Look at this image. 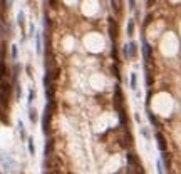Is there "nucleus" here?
I'll return each mask as SVG.
<instances>
[{
	"label": "nucleus",
	"mask_w": 181,
	"mask_h": 174,
	"mask_svg": "<svg viewBox=\"0 0 181 174\" xmlns=\"http://www.w3.org/2000/svg\"><path fill=\"white\" fill-rule=\"evenodd\" d=\"M113 104H114V109H116L117 112L124 111V96H122V90H121V87L119 85H116V89H114Z\"/></svg>",
	"instance_id": "f257e3e1"
},
{
	"label": "nucleus",
	"mask_w": 181,
	"mask_h": 174,
	"mask_svg": "<svg viewBox=\"0 0 181 174\" xmlns=\"http://www.w3.org/2000/svg\"><path fill=\"white\" fill-rule=\"evenodd\" d=\"M108 25H109V35L113 39V42H116L117 39V34H119V27H117V22L114 17H109L108 19Z\"/></svg>",
	"instance_id": "f03ea898"
},
{
	"label": "nucleus",
	"mask_w": 181,
	"mask_h": 174,
	"mask_svg": "<svg viewBox=\"0 0 181 174\" xmlns=\"http://www.w3.org/2000/svg\"><path fill=\"white\" fill-rule=\"evenodd\" d=\"M52 117L54 115H49V114H42V131L44 134L49 137V134H51V122H52Z\"/></svg>",
	"instance_id": "7ed1b4c3"
},
{
	"label": "nucleus",
	"mask_w": 181,
	"mask_h": 174,
	"mask_svg": "<svg viewBox=\"0 0 181 174\" xmlns=\"http://www.w3.org/2000/svg\"><path fill=\"white\" fill-rule=\"evenodd\" d=\"M156 142H158V149L161 152H166V149H168V142H166V137L163 136V132H156Z\"/></svg>",
	"instance_id": "20e7f679"
},
{
	"label": "nucleus",
	"mask_w": 181,
	"mask_h": 174,
	"mask_svg": "<svg viewBox=\"0 0 181 174\" xmlns=\"http://www.w3.org/2000/svg\"><path fill=\"white\" fill-rule=\"evenodd\" d=\"M54 149H55V141L52 139V137H47V141H45V147H44V154H45V157L54 154Z\"/></svg>",
	"instance_id": "39448f33"
},
{
	"label": "nucleus",
	"mask_w": 181,
	"mask_h": 174,
	"mask_svg": "<svg viewBox=\"0 0 181 174\" xmlns=\"http://www.w3.org/2000/svg\"><path fill=\"white\" fill-rule=\"evenodd\" d=\"M143 55H144V60L146 62H151V57H153V52H151V47L149 44L143 40Z\"/></svg>",
	"instance_id": "423d86ee"
},
{
	"label": "nucleus",
	"mask_w": 181,
	"mask_h": 174,
	"mask_svg": "<svg viewBox=\"0 0 181 174\" xmlns=\"http://www.w3.org/2000/svg\"><path fill=\"white\" fill-rule=\"evenodd\" d=\"M7 76H9V69H7V64L3 59H0V80L2 79H7Z\"/></svg>",
	"instance_id": "0eeeda50"
},
{
	"label": "nucleus",
	"mask_w": 181,
	"mask_h": 174,
	"mask_svg": "<svg viewBox=\"0 0 181 174\" xmlns=\"http://www.w3.org/2000/svg\"><path fill=\"white\" fill-rule=\"evenodd\" d=\"M17 24H19V27L22 28V32H24V27H25V15H24V12H19V15H17Z\"/></svg>",
	"instance_id": "6e6552de"
},
{
	"label": "nucleus",
	"mask_w": 181,
	"mask_h": 174,
	"mask_svg": "<svg viewBox=\"0 0 181 174\" xmlns=\"http://www.w3.org/2000/svg\"><path fill=\"white\" fill-rule=\"evenodd\" d=\"M9 10V5H7V0H0V17L3 19V15Z\"/></svg>",
	"instance_id": "1a4fd4ad"
},
{
	"label": "nucleus",
	"mask_w": 181,
	"mask_h": 174,
	"mask_svg": "<svg viewBox=\"0 0 181 174\" xmlns=\"http://www.w3.org/2000/svg\"><path fill=\"white\" fill-rule=\"evenodd\" d=\"M111 5H113V10H114V14H121V2L119 0H111Z\"/></svg>",
	"instance_id": "9d476101"
},
{
	"label": "nucleus",
	"mask_w": 181,
	"mask_h": 174,
	"mask_svg": "<svg viewBox=\"0 0 181 174\" xmlns=\"http://www.w3.org/2000/svg\"><path fill=\"white\" fill-rule=\"evenodd\" d=\"M138 45H136L134 42H131V44H127V50H129V57H136V52H138Z\"/></svg>",
	"instance_id": "9b49d317"
},
{
	"label": "nucleus",
	"mask_w": 181,
	"mask_h": 174,
	"mask_svg": "<svg viewBox=\"0 0 181 174\" xmlns=\"http://www.w3.org/2000/svg\"><path fill=\"white\" fill-rule=\"evenodd\" d=\"M27 146H29V152H30V156H34L35 154V146H34V139L32 137L27 139Z\"/></svg>",
	"instance_id": "f8f14e48"
},
{
	"label": "nucleus",
	"mask_w": 181,
	"mask_h": 174,
	"mask_svg": "<svg viewBox=\"0 0 181 174\" xmlns=\"http://www.w3.org/2000/svg\"><path fill=\"white\" fill-rule=\"evenodd\" d=\"M29 117H30V122L32 124H35L37 122V111L30 107V109H29Z\"/></svg>",
	"instance_id": "ddd939ff"
},
{
	"label": "nucleus",
	"mask_w": 181,
	"mask_h": 174,
	"mask_svg": "<svg viewBox=\"0 0 181 174\" xmlns=\"http://www.w3.org/2000/svg\"><path fill=\"white\" fill-rule=\"evenodd\" d=\"M35 49H37V52L42 50V39H40V34L35 35Z\"/></svg>",
	"instance_id": "4468645a"
},
{
	"label": "nucleus",
	"mask_w": 181,
	"mask_h": 174,
	"mask_svg": "<svg viewBox=\"0 0 181 174\" xmlns=\"http://www.w3.org/2000/svg\"><path fill=\"white\" fill-rule=\"evenodd\" d=\"M129 82H131V89H134V90L138 89V77H136L134 72L131 74V80H129Z\"/></svg>",
	"instance_id": "2eb2a0df"
},
{
	"label": "nucleus",
	"mask_w": 181,
	"mask_h": 174,
	"mask_svg": "<svg viewBox=\"0 0 181 174\" xmlns=\"http://www.w3.org/2000/svg\"><path fill=\"white\" fill-rule=\"evenodd\" d=\"M133 34H134V20L131 19L127 22V35H133Z\"/></svg>",
	"instance_id": "dca6fc26"
},
{
	"label": "nucleus",
	"mask_w": 181,
	"mask_h": 174,
	"mask_svg": "<svg viewBox=\"0 0 181 174\" xmlns=\"http://www.w3.org/2000/svg\"><path fill=\"white\" fill-rule=\"evenodd\" d=\"M148 119L151 121V124H153L154 127H158V119H156V115L153 112H148Z\"/></svg>",
	"instance_id": "f3484780"
},
{
	"label": "nucleus",
	"mask_w": 181,
	"mask_h": 174,
	"mask_svg": "<svg viewBox=\"0 0 181 174\" xmlns=\"http://www.w3.org/2000/svg\"><path fill=\"white\" fill-rule=\"evenodd\" d=\"M3 34H9L7 32V27H5V22L0 19V37H3Z\"/></svg>",
	"instance_id": "a211bd4d"
},
{
	"label": "nucleus",
	"mask_w": 181,
	"mask_h": 174,
	"mask_svg": "<svg viewBox=\"0 0 181 174\" xmlns=\"http://www.w3.org/2000/svg\"><path fill=\"white\" fill-rule=\"evenodd\" d=\"M44 174H64V169H52V171H44Z\"/></svg>",
	"instance_id": "6ab92c4d"
},
{
	"label": "nucleus",
	"mask_w": 181,
	"mask_h": 174,
	"mask_svg": "<svg viewBox=\"0 0 181 174\" xmlns=\"http://www.w3.org/2000/svg\"><path fill=\"white\" fill-rule=\"evenodd\" d=\"M19 127H20V136H22V139H27V134H25V129H24L22 122H19Z\"/></svg>",
	"instance_id": "aec40b11"
},
{
	"label": "nucleus",
	"mask_w": 181,
	"mask_h": 174,
	"mask_svg": "<svg viewBox=\"0 0 181 174\" xmlns=\"http://www.w3.org/2000/svg\"><path fill=\"white\" fill-rule=\"evenodd\" d=\"M51 25H52V20L49 19V15H45V28L49 30V28H51Z\"/></svg>",
	"instance_id": "412c9836"
},
{
	"label": "nucleus",
	"mask_w": 181,
	"mask_h": 174,
	"mask_svg": "<svg viewBox=\"0 0 181 174\" xmlns=\"http://www.w3.org/2000/svg\"><path fill=\"white\" fill-rule=\"evenodd\" d=\"M12 59H17V45H12Z\"/></svg>",
	"instance_id": "4be33fe9"
},
{
	"label": "nucleus",
	"mask_w": 181,
	"mask_h": 174,
	"mask_svg": "<svg viewBox=\"0 0 181 174\" xmlns=\"http://www.w3.org/2000/svg\"><path fill=\"white\" fill-rule=\"evenodd\" d=\"M156 167H158V172H159V174H164V171H163V164H161V161H158V163H156Z\"/></svg>",
	"instance_id": "5701e85b"
},
{
	"label": "nucleus",
	"mask_w": 181,
	"mask_h": 174,
	"mask_svg": "<svg viewBox=\"0 0 181 174\" xmlns=\"http://www.w3.org/2000/svg\"><path fill=\"white\" fill-rule=\"evenodd\" d=\"M113 72H114V76H116L117 79H121V76H119V69H117V65H116V64L113 65Z\"/></svg>",
	"instance_id": "b1692460"
},
{
	"label": "nucleus",
	"mask_w": 181,
	"mask_h": 174,
	"mask_svg": "<svg viewBox=\"0 0 181 174\" xmlns=\"http://www.w3.org/2000/svg\"><path fill=\"white\" fill-rule=\"evenodd\" d=\"M34 96H35V92L34 90H30V92H29V106H30L32 101H34Z\"/></svg>",
	"instance_id": "393cba45"
},
{
	"label": "nucleus",
	"mask_w": 181,
	"mask_h": 174,
	"mask_svg": "<svg viewBox=\"0 0 181 174\" xmlns=\"http://www.w3.org/2000/svg\"><path fill=\"white\" fill-rule=\"evenodd\" d=\"M113 59L117 60V49H116V45H113Z\"/></svg>",
	"instance_id": "a878e982"
},
{
	"label": "nucleus",
	"mask_w": 181,
	"mask_h": 174,
	"mask_svg": "<svg viewBox=\"0 0 181 174\" xmlns=\"http://www.w3.org/2000/svg\"><path fill=\"white\" fill-rule=\"evenodd\" d=\"M49 3H51V7L52 9H57V0H47Z\"/></svg>",
	"instance_id": "bb28decb"
},
{
	"label": "nucleus",
	"mask_w": 181,
	"mask_h": 174,
	"mask_svg": "<svg viewBox=\"0 0 181 174\" xmlns=\"http://www.w3.org/2000/svg\"><path fill=\"white\" fill-rule=\"evenodd\" d=\"M129 7H131V9H134V7H136V0H129Z\"/></svg>",
	"instance_id": "cd10ccee"
},
{
	"label": "nucleus",
	"mask_w": 181,
	"mask_h": 174,
	"mask_svg": "<svg viewBox=\"0 0 181 174\" xmlns=\"http://www.w3.org/2000/svg\"><path fill=\"white\" fill-rule=\"evenodd\" d=\"M153 3H154V0H146V5L148 7H153Z\"/></svg>",
	"instance_id": "c85d7f7f"
},
{
	"label": "nucleus",
	"mask_w": 181,
	"mask_h": 174,
	"mask_svg": "<svg viewBox=\"0 0 181 174\" xmlns=\"http://www.w3.org/2000/svg\"><path fill=\"white\" fill-rule=\"evenodd\" d=\"M12 3H14V0H7V5L9 7H12Z\"/></svg>",
	"instance_id": "c756f323"
}]
</instances>
